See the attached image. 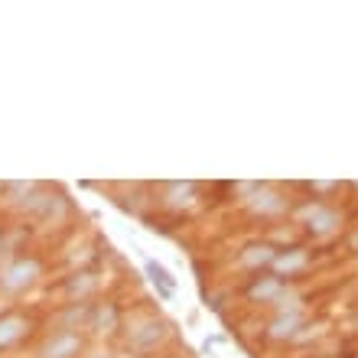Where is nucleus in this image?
<instances>
[{
  "instance_id": "f257e3e1",
  "label": "nucleus",
  "mask_w": 358,
  "mask_h": 358,
  "mask_svg": "<svg viewBox=\"0 0 358 358\" xmlns=\"http://www.w3.org/2000/svg\"><path fill=\"white\" fill-rule=\"evenodd\" d=\"M39 277V264L33 257H20L13 264H7L0 271V290L7 293H23L27 287H33Z\"/></svg>"
},
{
  "instance_id": "f03ea898",
  "label": "nucleus",
  "mask_w": 358,
  "mask_h": 358,
  "mask_svg": "<svg viewBox=\"0 0 358 358\" xmlns=\"http://www.w3.org/2000/svg\"><path fill=\"white\" fill-rule=\"evenodd\" d=\"M78 352H82L78 336H72V332H59V336H52V339L39 349V358H76Z\"/></svg>"
},
{
  "instance_id": "7ed1b4c3",
  "label": "nucleus",
  "mask_w": 358,
  "mask_h": 358,
  "mask_svg": "<svg viewBox=\"0 0 358 358\" xmlns=\"http://www.w3.org/2000/svg\"><path fill=\"white\" fill-rule=\"evenodd\" d=\"M23 332H27V320L17 316V313H10V316H0V352L10 349V345H17L23 339Z\"/></svg>"
},
{
  "instance_id": "20e7f679",
  "label": "nucleus",
  "mask_w": 358,
  "mask_h": 358,
  "mask_svg": "<svg viewBox=\"0 0 358 358\" xmlns=\"http://www.w3.org/2000/svg\"><path fill=\"white\" fill-rule=\"evenodd\" d=\"M143 267H147V277L153 280V287L160 290V296H166L170 300L173 293H176V277H173L170 271L163 264H157V261H143Z\"/></svg>"
},
{
  "instance_id": "39448f33",
  "label": "nucleus",
  "mask_w": 358,
  "mask_h": 358,
  "mask_svg": "<svg viewBox=\"0 0 358 358\" xmlns=\"http://www.w3.org/2000/svg\"><path fill=\"white\" fill-rule=\"evenodd\" d=\"M332 222H336V215H329V212H320V208H316V212L310 215V228L316 225V231H329Z\"/></svg>"
},
{
  "instance_id": "423d86ee",
  "label": "nucleus",
  "mask_w": 358,
  "mask_h": 358,
  "mask_svg": "<svg viewBox=\"0 0 358 358\" xmlns=\"http://www.w3.org/2000/svg\"><path fill=\"white\" fill-rule=\"evenodd\" d=\"M296 322H300V316H296V313H290V316H283V320H277V329H273V336H290Z\"/></svg>"
},
{
  "instance_id": "0eeeda50",
  "label": "nucleus",
  "mask_w": 358,
  "mask_h": 358,
  "mask_svg": "<svg viewBox=\"0 0 358 358\" xmlns=\"http://www.w3.org/2000/svg\"><path fill=\"white\" fill-rule=\"evenodd\" d=\"M277 287H280V283L273 280V277H267L264 283H257V287H255V293H257V296H273V293H277Z\"/></svg>"
}]
</instances>
